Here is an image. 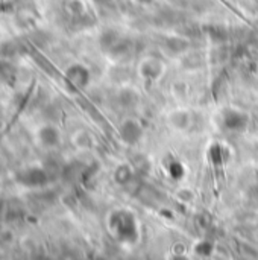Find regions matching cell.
Here are the masks:
<instances>
[{"mask_svg": "<svg viewBox=\"0 0 258 260\" xmlns=\"http://www.w3.org/2000/svg\"><path fill=\"white\" fill-rule=\"evenodd\" d=\"M19 180L25 186L35 187V186H41L46 183V173L41 169L33 167V169H28V170L22 172L19 175Z\"/></svg>", "mask_w": 258, "mask_h": 260, "instance_id": "1", "label": "cell"}, {"mask_svg": "<svg viewBox=\"0 0 258 260\" xmlns=\"http://www.w3.org/2000/svg\"><path fill=\"white\" fill-rule=\"evenodd\" d=\"M67 79L72 81L76 87H84L88 82V70L81 65H73L70 70H67Z\"/></svg>", "mask_w": 258, "mask_h": 260, "instance_id": "2", "label": "cell"}, {"mask_svg": "<svg viewBox=\"0 0 258 260\" xmlns=\"http://www.w3.org/2000/svg\"><path fill=\"white\" fill-rule=\"evenodd\" d=\"M40 138L46 146H55L59 140V135H58V131L55 128L46 127L40 131Z\"/></svg>", "mask_w": 258, "mask_h": 260, "instance_id": "3", "label": "cell"}]
</instances>
